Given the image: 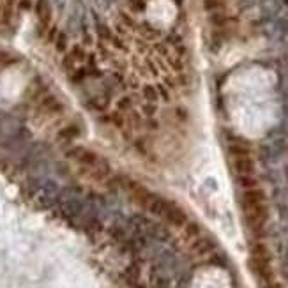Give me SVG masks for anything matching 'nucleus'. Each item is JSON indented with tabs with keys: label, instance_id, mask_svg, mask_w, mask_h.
<instances>
[{
	"label": "nucleus",
	"instance_id": "4",
	"mask_svg": "<svg viewBox=\"0 0 288 288\" xmlns=\"http://www.w3.org/2000/svg\"><path fill=\"white\" fill-rule=\"evenodd\" d=\"M249 267H251L256 280L264 285L265 288H274V274H272V267H271V255H269L267 248H265L264 244L253 246L251 256H249Z\"/></svg>",
	"mask_w": 288,
	"mask_h": 288
},
{
	"label": "nucleus",
	"instance_id": "1",
	"mask_svg": "<svg viewBox=\"0 0 288 288\" xmlns=\"http://www.w3.org/2000/svg\"><path fill=\"white\" fill-rule=\"evenodd\" d=\"M126 189L131 196H133L134 202H138L142 207L149 209L152 214L159 216V218L167 219L168 223L175 225V227H184L187 221V216L179 205H175L170 200L158 196L154 193H150L149 189H145L143 186H140L138 182H127Z\"/></svg>",
	"mask_w": 288,
	"mask_h": 288
},
{
	"label": "nucleus",
	"instance_id": "3",
	"mask_svg": "<svg viewBox=\"0 0 288 288\" xmlns=\"http://www.w3.org/2000/svg\"><path fill=\"white\" fill-rule=\"evenodd\" d=\"M230 167L235 173L237 182L246 189V187L256 186L255 179V163H253L251 152L242 143H230Z\"/></svg>",
	"mask_w": 288,
	"mask_h": 288
},
{
	"label": "nucleus",
	"instance_id": "5",
	"mask_svg": "<svg viewBox=\"0 0 288 288\" xmlns=\"http://www.w3.org/2000/svg\"><path fill=\"white\" fill-rule=\"evenodd\" d=\"M71 156H73L74 161H76L90 177H96L98 180H101V179H106L110 175L108 163H106L101 156L92 152V150L80 147V149H74Z\"/></svg>",
	"mask_w": 288,
	"mask_h": 288
},
{
	"label": "nucleus",
	"instance_id": "2",
	"mask_svg": "<svg viewBox=\"0 0 288 288\" xmlns=\"http://www.w3.org/2000/svg\"><path fill=\"white\" fill-rule=\"evenodd\" d=\"M240 209L249 231L255 235H262L269 221V207L264 191L256 186L246 187L240 195Z\"/></svg>",
	"mask_w": 288,
	"mask_h": 288
}]
</instances>
